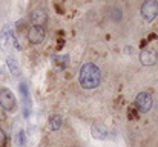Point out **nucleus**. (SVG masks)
<instances>
[{"label": "nucleus", "mask_w": 158, "mask_h": 147, "mask_svg": "<svg viewBox=\"0 0 158 147\" xmlns=\"http://www.w3.org/2000/svg\"><path fill=\"white\" fill-rule=\"evenodd\" d=\"M78 83L83 89H95L102 83V71L94 63H85L78 72Z\"/></svg>", "instance_id": "f257e3e1"}, {"label": "nucleus", "mask_w": 158, "mask_h": 147, "mask_svg": "<svg viewBox=\"0 0 158 147\" xmlns=\"http://www.w3.org/2000/svg\"><path fill=\"white\" fill-rule=\"evenodd\" d=\"M0 107L5 112H14L15 107H17V100L8 88L0 89Z\"/></svg>", "instance_id": "f03ea898"}, {"label": "nucleus", "mask_w": 158, "mask_h": 147, "mask_svg": "<svg viewBox=\"0 0 158 147\" xmlns=\"http://www.w3.org/2000/svg\"><path fill=\"white\" fill-rule=\"evenodd\" d=\"M141 17L146 20V22H154L158 15V2L157 0H148L141 5Z\"/></svg>", "instance_id": "7ed1b4c3"}, {"label": "nucleus", "mask_w": 158, "mask_h": 147, "mask_svg": "<svg viewBox=\"0 0 158 147\" xmlns=\"http://www.w3.org/2000/svg\"><path fill=\"white\" fill-rule=\"evenodd\" d=\"M154 106V98L149 92H140L135 98V107L141 113H148Z\"/></svg>", "instance_id": "20e7f679"}, {"label": "nucleus", "mask_w": 158, "mask_h": 147, "mask_svg": "<svg viewBox=\"0 0 158 147\" xmlns=\"http://www.w3.org/2000/svg\"><path fill=\"white\" fill-rule=\"evenodd\" d=\"M46 39V31L43 26H31L28 29V40L32 45H40Z\"/></svg>", "instance_id": "39448f33"}, {"label": "nucleus", "mask_w": 158, "mask_h": 147, "mask_svg": "<svg viewBox=\"0 0 158 147\" xmlns=\"http://www.w3.org/2000/svg\"><path fill=\"white\" fill-rule=\"evenodd\" d=\"M29 20L32 23V26H43L48 22V12L45 8H35L31 11L29 14Z\"/></svg>", "instance_id": "423d86ee"}, {"label": "nucleus", "mask_w": 158, "mask_h": 147, "mask_svg": "<svg viewBox=\"0 0 158 147\" xmlns=\"http://www.w3.org/2000/svg\"><path fill=\"white\" fill-rule=\"evenodd\" d=\"M158 61V52L152 48H146L140 52V63L143 66H154Z\"/></svg>", "instance_id": "0eeeda50"}, {"label": "nucleus", "mask_w": 158, "mask_h": 147, "mask_svg": "<svg viewBox=\"0 0 158 147\" xmlns=\"http://www.w3.org/2000/svg\"><path fill=\"white\" fill-rule=\"evenodd\" d=\"M91 135H92V138H94V140L103 141V140L107 138L109 130L106 129V126L100 124V123H95V124H92V127H91Z\"/></svg>", "instance_id": "6e6552de"}, {"label": "nucleus", "mask_w": 158, "mask_h": 147, "mask_svg": "<svg viewBox=\"0 0 158 147\" xmlns=\"http://www.w3.org/2000/svg\"><path fill=\"white\" fill-rule=\"evenodd\" d=\"M11 35H12V31H11V26H3V29L0 31V48L5 49L8 48V45H9V39H11Z\"/></svg>", "instance_id": "1a4fd4ad"}, {"label": "nucleus", "mask_w": 158, "mask_h": 147, "mask_svg": "<svg viewBox=\"0 0 158 147\" xmlns=\"http://www.w3.org/2000/svg\"><path fill=\"white\" fill-rule=\"evenodd\" d=\"M48 126H49V130H51V132H57V130L63 126V118H61V115L52 113V115L49 116V120H48Z\"/></svg>", "instance_id": "9d476101"}, {"label": "nucleus", "mask_w": 158, "mask_h": 147, "mask_svg": "<svg viewBox=\"0 0 158 147\" xmlns=\"http://www.w3.org/2000/svg\"><path fill=\"white\" fill-rule=\"evenodd\" d=\"M6 66H8L9 74H11L14 78H17V77L20 75V69H19V64H17V61H15L14 57H8V58H6Z\"/></svg>", "instance_id": "9b49d317"}, {"label": "nucleus", "mask_w": 158, "mask_h": 147, "mask_svg": "<svg viewBox=\"0 0 158 147\" xmlns=\"http://www.w3.org/2000/svg\"><path fill=\"white\" fill-rule=\"evenodd\" d=\"M110 17H112L114 22H120V20L123 18V11H121V8L114 6V8L110 9Z\"/></svg>", "instance_id": "f8f14e48"}, {"label": "nucleus", "mask_w": 158, "mask_h": 147, "mask_svg": "<svg viewBox=\"0 0 158 147\" xmlns=\"http://www.w3.org/2000/svg\"><path fill=\"white\" fill-rule=\"evenodd\" d=\"M68 61H69V55H61V57H57V58H55V63H57V66H58L60 69L66 67Z\"/></svg>", "instance_id": "ddd939ff"}, {"label": "nucleus", "mask_w": 158, "mask_h": 147, "mask_svg": "<svg viewBox=\"0 0 158 147\" xmlns=\"http://www.w3.org/2000/svg\"><path fill=\"white\" fill-rule=\"evenodd\" d=\"M17 143H19V146L23 147L26 144V133H25V130L23 129H20L19 132H17Z\"/></svg>", "instance_id": "4468645a"}, {"label": "nucleus", "mask_w": 158, "mask_h": 147, "mask_svg": "<svg viewBox=\"0 0 158 147\" xmlns=\"http://www.w3.org/2000/svg\"><path fill=\"white\" fill-rule=\"evenodd\" d=\"M19 91H20V94H22V97H23V100L25 98H29V92H28V86H26V83H20L19 84Z\"/></svg>", "instance_id": "2eb2a0df"}, {"label": "nucleus", "mask_w": 158, "mask_h": 147, "mask_svg": "<svg viewBox=\"0 0 158 147\" xmlns=\"http://www.w3.org/2000/svg\"><path fill=\"white\" fill-rule=\"evenodd\" d=\"M11 39H12V43H14V48L17 49V51H20V49H22V45H20V42H19V37H17V34H14V32H12V35H11Z\"/></svg>", "instance_id": "dca6fc26"}, {"label": "nucleus", "mask_w": 158, "mask_h": 147, "mask_svg": "<svg viewBox=\"0 0 158 147\" xmlns=\"http://www.w3.org/2000/svg\"><path fill=\"white\" fill-rule=\"evenodd\" d=\"M6 143H8V135L0 130V147H6Z\"/></svg>", "instance_id": "f3484780"}, {"label": "nucleus", "mask_w": 158, "mask_h": 147, "mask_svg": "<svg viewBox=\"0 0 158 147\" xmlns=\"http://www.w3.org/2000/svg\"><path fill=\"white\" fill-rule=\"evenodd\" d=\"M2 120H5V110L0 107V121H2Z\"/></svg>", "instance_id": "a211bd4d"}, {"label": "nucleus", "mask_w": 158, "mask_h": 147, "mask_svg": "<svg viewBox=\"0 0 158 147\" xmlns=\"http://www.w3.org/2000/svg\"><path fill=\"white\" fill-rule=\"evenodd\" d=\"M0 74H2V69H0Z\"/></svg>", "instance_id": "6ab92c4d"}]
</instances>
